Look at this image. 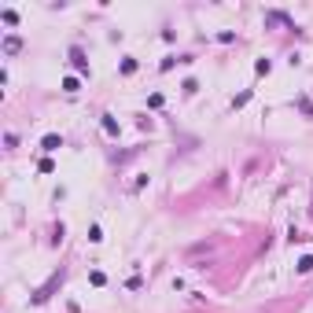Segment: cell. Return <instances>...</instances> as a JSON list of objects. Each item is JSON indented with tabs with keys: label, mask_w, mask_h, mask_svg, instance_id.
Masks as SVG:
<instances>
[{
	"label": "cell",
	"mask_w": 313,
	"mask_h": 313,
	"mask_svg": "<svg viewBox=\"0 0 313 313\" xmlns=\"http://www.w3.org/2000/svg\"><path fill=\"white\" fill-rule=\"evenodd\" d=\"M70 59H74V66H78V70H85V55H81V48H70Z\"/></svg>",
	"instance_id": "7a4b0ae2"
},
{
	"label": "cell",
	"mask_w": 313,
	"mask_h": 313,
	"mask_svg": "<svg viewBox=\"0 0 313 313\" xmlns=\"http://www.w3.org/2000/svg\"><path fill=\"white\" fill-rule=\"evenodd\" d=\"M18 48H22V41H18V37H7V41H4V52H7V55H15Z\"/></svg>",
	"instance_id": "6da1fadb"
},
{
	"label": "cell",
	"mask_w": 313,
	"mask_h": 313,
	"mask_svg": "<svg viewBox=\"0 0 313 313\" xmlns=\"http://www.w3.org/2000/svg\"><path fill=\"white\" fill-rule=\"evenodd\" d=\"M310 269H313V258H302L299 262V273H310Z\"/></svg>",
	"instance_id": "277c9868"
},
{
	"label": "cell",
	"mask_w": 313,
	"mask_h": 313,
	"mask_svg": "<svg viewBox=\"0 0 313 313\" xmlns=\"http://www.w3.org/2000/svg\"><path fill=\"white\" fill-rule=\"evenodd\" d=\"M63 144V140L59 137H44V151H55V148H59Z\"/></svg>",
	"instance_id": "3957f363"
}]
</instances>
